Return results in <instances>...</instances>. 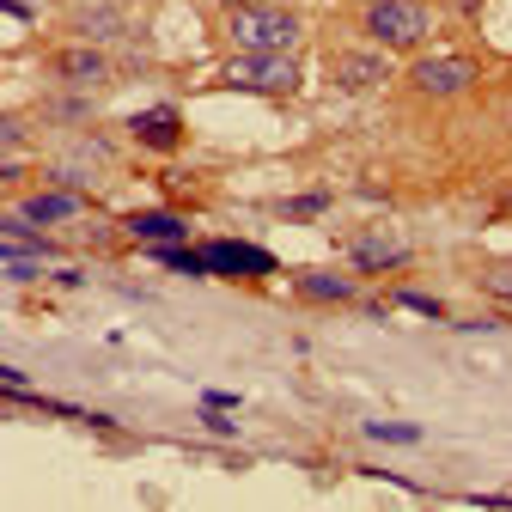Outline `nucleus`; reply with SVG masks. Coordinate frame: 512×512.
<instances>
[{"label":"nucleus","instance_id":"1","mask_svg":"<svg viewBox=\"0 0 512 512\" xmlns=\"http://www.w3.org/2000/svg\"><path fill=\"white\" fill-rule=\"evenodd\" d=\"M226 37H232V49H244V55H293V43L305 37V25H299V13H287V7H232Z\"/></svg>","mask_w":512,"mask_h":512},{"label":"nucleus","instance_id":"2","mask_svg":"<svg viewBox=\"0 0 512 512\" xmlns=\"http://www.w3.org/2000/svg\"><path fill=\"white\" fill-rule=\"evenodd\" d=\"M299 61L293 55H232L226 68H220V86H232V92H263V98H287V92H299Z\"/></svg>","mask_w":512,"mask_h":512},{"label":"nucleus","instance_id":"3","mask_svg":"<svg viewBox=\"0 0 512 512\" xmlns=\"http://www.w3.org/2000/svg\"><path fill=\"white\" fill-rule=\"evenodd\" d=\"M427 31H433V13L421 0H378V7H366V37L378 49H421Z\"/></svg>","mask_w":512,"mask_h":512},{"label":"nucleus","instance_id":"4","mask_svg":"<svg viewBox=\"0 0 512 512\" xmlns=\"http://www.w3.org/2000/svg\"><path fill=\"white\" fill-rule=\"evenodd\" d=\"M409 86L421 98H464L476 86V61L458 55V49H445V55H421L415 68H409Z\"/></svg>","mask_w":512,"mask_h":512},{"label":"nucleus","instance_id":"5","mask_svg":"<svg viewBox=\"0 0 512 512\" xmlns=\"http://www.w3.org/2000/svg\"><path fill=\"white\" fill-rule=\"evenodd\" d=\"M348 263L360 275H391V269L409 263V244L403 238H384V232H360V238H348Z\"/></svg>","mask_w":512,"mask_h":512},{"label":"nucleus","instance_id":"6","mask_svg":"<svg viewBox=\"0 0 512 512\" xmlns=\"http://www.w3.org/2000/svg\"><path fill=\"white\" fill-rule=\"evenodd\" d=\"M208 256V275H275V256L263 244H238V238H220L202 250Z\"/></svg>","mask_w":512,"mask_h":512},{"label":"nucleus","instance_id":"7","mask_svg":"<svg viewBox=\"0 0 512 512\" xmlns=\"http://www.w3.org/2000/svg\"><path fill=\"white\" fill-rule=\"evenodd\" d=\"M128 135H135L141 147H159V153H165V147L183 141V116H177L171 104H153V110H141L135 122H128Z\"/></svg>","mask_w":512,"mask_h":512},{"label":"nucleus","instance_id":"8","mask_svg":"<svg viewBox=\"0 0 512 512\" xmlns=\"http://www.w3.org/2000/svg\"><path fill=\"white\" fill-rule=\"evenodd\" d=\"M19 214H25L31 226H61V220L80 214V196H74V189H43V196H25V202H19Z\"/></svg>","mask_w":512,"mask_h":512},{"label":"nucleus","instance_id":"9","mask_svg":"<svg viewBox=\"0 0 512 512\" xmlns=\"http://www.w3.org/2000/svg\"><path fill=\"white\" fill-rule=\"evenodd\" d=\"M128 232H135L141 244H183V220L177 214H165V208H147V214H128Z\"/></svg>","mask_w":512,"mask_h":512},{"label":"nucleus","instance_id":"10","mask_svg":"<svg viewBox=\"0 0 512 512\" xmlns=\"http://www.w3.org/2000/svg\"><path fill=\"white\" fill-rule=\"evenodd\" d=\"M55 74L74 80V86H92V80L110 74V61H104V49H61L55 55Z\"/></svg>","mask_w":512,"mask_h":512},{"label":"nucleus","instance_id":"11","mask_svg":"<svg viewBox=\"0 0 512 512\" xmlns=\"http://www.w3.org/2000/svg\"><path fill=\"white\" fill-rule=\"evenodd\" d=\"M336 86H342V92L384 86V55H342V61H336Z\"/></svg>","mask_w":512,"mask_h":512},{"label":"nucleus","instance_id":"12","mask_svg":"<svg viewBox=\"0 0 512 512\" xmlns=\"http://www.w3.org/2000/svg\"><path fill=\"white\" fill-rule=\"evenodd\" d=\"M299 293L305 299H324V305H342V299H354V281L348 275H324V269H305L299 275Z\"/></svg>","mask_w":512,"mask_h":512},{"label":"nucleus","instance_id":"13","mask_svg":"<svg viewBox=\"0 0 512 512\" xmlns=\"http://www.w3.org/2000/svg\"><path fill=\"white\" fill-rule=\"evenodd\" d=\"M0 263H7V281H37L49 269V256H37V250H0Z\"/></svg>","mask_w":512,"mask_h":512},{"label":"nucleus","instance_id":"14","mask_svg":"<svg viewBox=\"0 0 512 512\" xmlns=\"http://www.w3.org/2000/svg\"><path fill=\"white\" fill-rule=\"evenodd\" d=\"M366 439H397V445H415V439H421V427H409V421H366Z\"/></svg>","mask_w":512,"mask_h":512},{"label":"nucleus","instance_id":"15","mask_svg":"<svg viewBox=\"0 0 512 512\" xmlns=\"http://www.w3.org/2000/svg\"><path fill=\"white\" fill-rule=\"evenodd\" d=\"M324 208H330V196H293L281 214H287V220H311V214H324Z\"/></svg>","mask_w":512,"mask_h":512},{"label":"nucleus","instance_id":"16","mask_svg":"<svg viewBox=\"0 0 512 512\" xmlns=\"http://www.w3.org/2000/svg\"><path fill=\"white\" fill-rule=\"evenodd\" d=\"M397 299H403V305H409V311H427V317H439V305H433V299H427V293H397Z\"/></svg>","mask_w":512,"mask_h":512},{"label":"nucleus","instance_id":"17","mask_svg":"<svg viewBox=\"0 0 512 512\" xmlns=\"http://www.w3.org/2000/svg\"><path fill=\"white\" fill-rule=\"evenodd\" d=\"M488 293H500V299H512V269H494V275H488Z\"/></svg>","mask_w":512,"mask_h":512},{"label":"nucleus","instance_id":"18","mask_svg":"<svg viewBox=\"0 0 512 512\" xmlns=\"http://www.w3.org/2000/svg\"><path fill=\"white\" fill-rule=\"evenodd\" d=\"M226 7H281V0H226Z\"/></svg>","mask_w":512,"mask_h":512},{"label":"nucleus","instance_id":"19","mask_svg":"<svg viewBox=\"0 0 512 512\" xmlns=\"http://www.w3.org/2000/svg\"><path fill=\"white\" fill-rule=\"evenodd\" d=\"M7 13H13V19H25V13H31V0H7Z\"/></svg>","mask_w":512,"mask_h":512},{"label":"nucleus","instance_id":"20","mask_svg":"<svg viewBox=\"0 0 512 512\" xmlns=\"http://www.w3.org/2000/svg\"><path fill=\"white\" fill-rule=\"evenodd\" d=\"M366 7H378V0H366Z\"/></svg>","mask_w":512,"mask_h":512}]
</instances>
